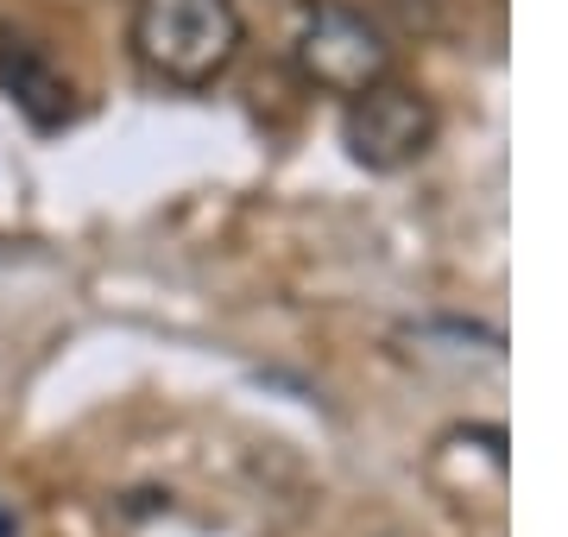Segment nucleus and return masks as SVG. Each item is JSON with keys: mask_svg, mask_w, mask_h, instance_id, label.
<instances>
[{"mask_svg": "<svg viewBox=\"0 0 568 537\" xmlns=\"http://www.w3.org/2000/svg\"><path fill=\"white\" fill-rule=\"evenodd\" d=\"M0 89L26 108L32 126L70 121V83H63V70L51 63V51L39 39H26L13 26H0Z\"/></svg>", "mask_w": 568, "mask_h": 537, "instance_id": "obj_4", "label": "nucleus"}, {"mask_svg": "<svg viewBox=\"0 0 568 537\" xmlns=\"http://www.w3.org/2000/svg\"><path fill=\"white\" fill-rule=\"evenodd\" d=\"M246 20L234 0H140L133 7V58L171 89H209L234 70Z\"/></svg>", "mask_w": 568, "mask_h": 537, "instance_id": "obj_1", "label": "nucleus"}, {"mask_svg": "<svg viewBox=\"0 0 568 537\" xmlns=\"http://www.w3.org/2000/svg\"><path fill=\"white\" fill-rule=\"evenodd\" d=\"M291 63L310 89H328V95L354 102L361 89L392 77V44L379 32V20H366L361 7L310 0L304 20H297V39H291Z\"/></svg>", "mask_w": 568, "mask_h": 537, "instance_id": "obj_2", "label": "nucleus"}, {"mask_svg": "<svg viewBox=\"0 0 568 537\" xmlns=\"http://www.w3.org/2000/svg\"><path fill=\"white\" fill-rule=\"evenodd\" d=\"M342 145L361 171H379V178H386V171H405L436 145V108H429L424 89L392 83L386 77V83L361 89V95L347 102Z\"/></svg>", "mask_w": 568, "mask_h": 537, "instance_id": "obj_3", "label": "nucleus"}, {"mask_svg": "<svg viewBox=\"0 0 568 537\" xmlns=\"http://www.w3.org/2000/svg\"><path fill=\"white\" fill-rule=\"evenodd\" d=\"M20 531V525H13V513H7V506H0V537H13Z\"/></svg>", "mask_w": 568, "mask_h": 537, "instance_id": "obj_5", "label": "nucleus"}]
</instances>
